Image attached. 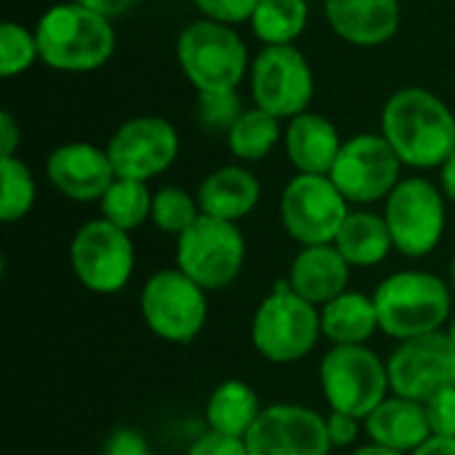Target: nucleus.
<instances>
[{
    "label": "nucleus",
    "instance_id": "f257e3e1",
    "mask_svg": "<svg viewBox=\"0 0 455 455\" xmlns=\"http://www.w3.org/2000/svg\"><path fill=\"white\" fill-rule=\"evenodd\" d=\"M381 136L405 168L432 171L455 152V115L437 93L405 85L381 109Z\"/></svg>",
    "mask_w": 455,
    "mask_h": 455
},
{
    "label": "nucleus",
    "instance_id": "f03ea898",
    "mask_svg": "<svg viewBox=\"0 0 455 455\" xmlns=\"http://www.w3.org/2000/svg\"><path fill=\"white\" fill-rule=\"evenodd\" d=\"M32 29L37 37L40 61L56 72H96L109 64L117 48L112 21L75 0L45 8Z\"/></svg>",
    "mask_w": 455,
    "mask_h": 455
},
{
    "label": "nucleus",
    "instance_id": "7ed1b4c3",
    "mask_svg": "<svg viewBox=\"0 0 455 455\" xmlns=\"http://www.w3.org/2000/svg\"><path fill=\"white\" fill-rule=\"evenodd\" d=\"M379 328L395 341H411L443 328L453 317L451 283L427 269H400L373 291Z\"/></svg>",
    "mask_w": 455,
    "mask_h": 455
},
{
    "label": "nucleus",
    "instance_id": "20e7f679",
    "mask_svg": "<svg viewBox=\"0 0 455 455\" xmlns=\"http://www.w3.org/2000/svg\"><path fill=\"white\" fill-rule=\"evenodd\" d=\"M176 61L197 93L237 91L251 72V53L240 32L213 19L189 21L176 37Z\"/></svg>",
    "mask_w": 455,
    "mask_h": 455
},
{
    "label": "nucleus",
    "instance_id": "39448f33",
    "mask_svg": "<svg viewBox=\"0 0 455 455\" xmlns=\"http://www.w3.org/2000/svg\"><path fill=\"white\" fill-rule=\"evenodd\" d=\"M320 339V309L293 293L288 280L275 283L251 320L253 349L272 365H293L309 357Z\"/></svg>",
    "mask_w": 455,
    "mask_h": 455
},
{
    "label": "nucleus",
    "instance_id": "423d86ee",
    "mask_svg": "<svg viewBox=\"0 0 455 455\" xmlns=\"http://www.w3.org/2000/svg\"><path fill=\"white\" fill-rule=\"evenodd\" d=\"M323 397L331 411L365 421L389 395V371L368 344L331 347L317 371Z\"/></svg>",
    "mask_w": 455,
    "mask_h": 455
},
{
    "label": "nucleus",
    "instance_id": "0eeeda50",
    "mask_svg": "<svg viewBox=\"0 0 455 455\" xmlns=\"http://www.w3.org/2000/svg\"><path fill=\"white\" fill-rule=\"evenodd\" d=\"M139 312L152 336L165 344H192L208 323V291L179 267L157 269L139 293Z\"/></svg>",
    "mask_w": 455,
    "mask_h": 455
},
{
    "label": "nucleus",
    "instance_id": "6e6552de",
    "mask_svg": "<svg viewBox=\"0 0 455 455\" xmlns=\"http://www.w3.org/2000/svg\"><path fill=\"white\" fill-rule=\"evenodd\" d=\"M384 221L400 256L424 259L435 253L445 237L448 200L440 184L424 176H403L384 200Z\"/></svg>",
    "mask_w": 455,
    "mask_h": 455
},
{
    "label": "nucleus",
    "instance_id": "1a4fd4ad",
    "mask_svg": "<svg viewBox=\"0 0 455 455\" xmlns=\"http://www.w3.org/2000/svg\"><path fill=\"white\" fill-rule=\"evenodd\" d=\"M248 259V243L235 221L200 216L176 237V267L208 293L229 288Z\"/></svg>",
    "mask_w": 455,
    "mask_h": 455
},
{
    "label": "nucleus",
    "instance_id": "9d476101",
    "mask_svg": "<svg viewBox=\"0 0 455 455\" xmlns=\"http://www.w3.org/2000/svg\"><path fill=\"white\" fill-rule=\"evenodd\" d=\"M69 267L77 283L99 296L120 293L136 269V248L131 232L109 224L107 219H91L72 235Z\"/></svg>",
    "mask_w": 455,
    "mask_h": 455
},
{
    "label": "nucleus",
    "instance_id": "9b49d317",
    "mask_svg": "<svg viewBox=\"0 0 455 455\" xmlns=\"http://www.w3.org/2000/svg\"><path fill=\"white\" fill-rule=\"evenodd\" d=\"M253 107L283 123L307 112L315 99V72L299 45H261L248 72Z\"/></svg>",
    "mask_w": 455,
    "mask_h": 455
},
{
    "label": "nucleus",
    "instance_id": "f8f14e48",
    "mask_svg": "<svg viewBox=\"0 0 455 455\" xmlns=\"http://www.w3.org/2000/svg\"><path fill=\"white\" fill-rule=\"evenodd\" d=\"M347 197L336 189L331 176L296 173L280 195L283 229L299 248L331 245L349 216Z\"/></svg>",
    "mask_w": 455,
    "mask_h": 455
},
{
    "label": "nucleus",
    "instance_id": "ddd939ff",
    "mask_svg": "<svg viewBox=\"0 0 455 455\" xmlns=\"http://www.w3.org/2000/svg\"><path fill=\"white\" fill-rule=\"evenodd\" d=\"M403 163L381 133H357L344 139V147L331 168V181L349 205L384 203L403 181Z\"/></svg>",
    "mask_w": 455,
    "mask_h": 455
},
{
    "label": "nucleus",
    "instance_id": "4468645a",
    "mask_svg": "<svg viewBox=\"0 0 455 455\" xmlns=\"http://www.w3.org/2000/svg\"><path fill=\"white\" fill-rule=\"evenodd\" d=\"M181 152L176 125L160 115H139L115 128L107 141V155L120 179L152 181L163 176Z\"/></svg>",
    "mask_w": 455,
    "mask_h": 455
},
{
    "label": "nucleus",
    "instance_id": "2eb2a0df",
    "mask_svg": "<svg viewBox=\"0 0 455 455\" xmlns=\"http://www.w3.org/2000/svg\"><path fill=\"white\" fill-rule=\"evenodd\" d=\"M248 455H331L325 416L296 403L267 405L245 435Z\"/></svg>",
    "mask_w": 455,
    "mask_h": 455
},
{
    "label": "nucleus",
    "instance_id": "dca6fc26",
    "mask_svg": "<svg viewBox=\"0 0 455 455\" xmlns=\"http://www.w3.org/2000/svg\"><path fill=\"white\" fill-rule=\"evenodd\" d=\"M453 365L455 349L445 331L411 341H397L395 352L387 357L389 389L392 395L427 403L435 392L451 384Z\"/></svg>",
    "mask_w": 455,
    "mask_h": 455
},
{
    "label": "nucleus",
    "instance_id": "f3484780",
    "mask_svg": "<svg viewBox=\"0 0 455 455\" xmlns=\"http://www.w3.org/2000/svg\"><path fill=\"white\" fill-rule=\"evenodd\" d=\"M48 184L72 203H99L117 179L107 147L91 141H67L45 157Z\"/></svg>",
    "mask_w": 455,
    "mask_h": 455
},
{
    "label": "nucleus",
    "instance_id": "a211bd4d",
    "mask_svg": "<svg viewBox=\"0 0 455 455\" xmlns=\"http://www.w3.org/2000/svg\"><path fill=\"white\" fill-rule=\"evenodd\" d=\"M323 8L336 37L355 48L389 43L403 21L400 0H323Z\"/></svg>",
    "mask_w": 455,
    "mask_h": 455
},
{
    "label": "nucleus",
    "instance_id": "6ab92c4d",
    "mask_svg": "<svg viewBox=\"0 0 455 455\" xmlns=\"http://www.w3.org/2000/svg\"><path fill=\"white\" fill-rule=\"evenodd\" d=\"M349 261L339 253V248L331 245H307L299 248L288 267V285L293 293H299L304 301L315 304L317 309L349 291Z\"/></svg>",
    "mask_w": 455,
    "mask_h": 455
},
{
    "label": "nucleus",
    "instance_id": "aec40b11",
    "mask_svg": "<svg viewBox=\"0 0 455 455\" xmlns=\"http://www.w3.org/2000/svg\"><path fill=\"white\" fill-rule=\"evenodd\" d=\"M283 147L296 173L328 176L344 147V139L331 117L307 109L285 123Z\"/></svg>",
    "mask_w": 455,
    "mask_h": 455
},
{
    "label": "nucleus",
    "instance_id": "412c9836",
    "mask_svg": "<svg viewBox=\"0 0 455 455\" xmlns=\"http://www.w3.org/2000/svg\"><path fill=\"white\" fill-rule=\"evenodd\" d=\"M195 195L205 216L237 224L245 216H251L256 205L261 203V181L248 165L229 163V165L211 171L200 181Z\"/></svg>",
    "mask_w": 455,
    "mask_h": 455
},
{
    "label": "nucleus",
    "instance_id": "4be33fe9",
    "mask_svg": "<svg viewBox=\"0 0 455 455\" xmlns=\"http://www.w3.org/2000/svg\"><path fill=\"white\" fill-rule=\"evenodd\" d=\"M363 429L368 435V443H376V445H384L405 455L419 451L432 437L424 403H416L400 395H389L363 421Z\"/></svg>",
    "mask_w": 455,
    "mask_h": 455
},
{
    "label": "nucleus",
    "instance_id": "5701e85b",
    "mask_svg": "<svg viewBox=\"0 0 455 455\" xmlns=\"http://www.w3.org/2000/svg\"><path fill=\"white\" fill-rule=\"evenodd\" d=\"M320 325L323 339H328L333 347H360L368 344L371 336L379 328V312L373 293L360 291H344L325 307H320Z\"/></svg>",
    "mask_w": 455,
    "mask_h": 455
},
{
    "label": "nucleus",
    "instance_id": "b1692460",
    "mask_svg": "<svg viewBox=\"0 0 455 455\" xmlns=\"http://www.w3.org/2000/svg\"><path fill=\"white\" fill-rule=\"evenodd\" d=\"M333 245L349 261L352 269H373V267L384 264L389 259V253L395 251L384 213H376L368 208L349 211Z\"/></svg>",
    "mask_w": 455,
    "mask_h": 455
},
{
    "label": "nucleus",
    "instance_id": "393cba45",
    "mask_svg": "<svg viewBox=\"0 0 455 455\" xmlns=\"http://www.w3.org/2000/svg\"><path fill=\"white\" fill-rule=\"evenodd\" d=\"M261 411L264 405L256 389L240 379H229L221 381L205 400V429L235 440H245Z\"/></svg>",
    "mask_w": 455,
    "mask_h": 455
},
{
    "label": "nucleus",
    "instance_id": "a878e982",
    "mask_svg": "<svg viewBox=\"0 0 455 455\" xmlns=\"http://www.w3.org/2000/svg\"><path fill=\"white\" fill-rule=\"evenodd\" d=\"M285 125L280 117L269 115L261 107H245V112L237 117V123L229 128L227 147L232 152V157L243 165L251 163H261L264 157H269L275 152V147L283 141Z\"/></svg>",
    "mask_w": 455,
    "mask_h": 455
},
{
    "label": "nucleus",
    "instance_id": "bb28decb",
    "mask_svg": "<svg viewBox=\"0 0 455 455\" xmlns=\"http://www.w3.org/2000/svg\"><path fill=\"white\" fill-rule=\"evenodd\" d=\"M248 24L261 45H296L309 24V0H259Z\"/></svg>",
    "mask_w": 455,
    "mask_h": 455
},
{
    "label": "nucleus",
    "instance_id": "cd10ccee",
    "mask_svg": "<svg viewBox=\"0 0 455 455\" xmlns=\"http://www.w3.org/2000/svg\"><path fill=\"white\" fill-rule=\"evenodd\" d=\"M152 195L155 192H149L147 181L117 176L104 192V197L99 200L101 219H107L109 224L125 232H133L152 219Z\"/></svg>",
    "mask_w": 455,
    "mask_h": 455
},
{
    "label": "nucleus",
    "instance_id": "c85d7f7f",
    "mask_svg": "<svg viewBox=\"0 0 455 455\" xmlns=\"http://www.w3.org/2000/svg\"><path fill=\"white\" fill-rule=\"evenodd\" d=\"M37 200V184L21 157H0V219L21 221Z\"/></svg>",
    "mask_w": 455,
    "mask_h": 455
},
{
    "label": "nucleus",
    "instance_id": "c756f323",
    "mask_svg": "<svg viewBox=\"0 0 455 455\" xmlns=\"http://www.w3.org/2000/svg\"><path fill=\"white\" fill-rule=\"evenodd\" d=\"M203 216L197 195L187 192L184 187H160L152 195V224L163 235L181 237L197 219Z\"/></svg>",
    "mask_w": 455,
    "mask_h": 455
},
{
    "label": "nucleus",
    "instance_id": "7c9ffc66",
    "mask_svg": "<svg viewBox=\"0 0 455 455\" xmlns=\"http://www.w3.org/2000/svg\"><path fill=\"white\" fill-rule=\"evenodd\" d=\"M40 61V48L35 29L19 21L0 24V75L5 80L29 72Z\"/></svg>",
    "mask_w": 455,
    "mask_h": 455
},
{
    "label": "nucleus",
    "instance_id": "2f4dec72",
    "mask_svg": "<svg viewBox=\"0 0 455 455\" xmlns=\"http://www.w3.org/2000/svg\"><path fill=\"white\" fill-rule=\"evenodd\" d=\"M245 112L237 91H213L197 93V120L208 133H229L237 117Z\"/></svg>",
    "mask_w": 455,
    "mask_h": 455
},
{
    "label": "nucleus",
    "instance_id": "473e14b6",
    "mask_svg": "<svg viewBox=\"0 0 455 455\" xmlns=\"http://www.w3.org/2000/svg\"><path fill=\"white\" fill-rule=\"evenodd\" d=\"M427 419L432 437H453L455 440V387L448 384L440 392H435L427 403Z\"/></svg>",
    "mask_w": 455,
    "mask_h": 455
},
{
    "label": "nucleus",
    "instance_id": "72a5a7b5",
    "mask_svg": "<svg viewBox=\"0 0 455 455\" xmlns=\"http://www.w3.org/2000/svg\"><path fill=\"white\" fill-rule=\"evenodd\" d=\"M203 19H213L229 27L251 21L259 0H192Z\"/></svg>",
    "mask_w": 455,
    "mask_h": 455
},
{
    "label": "nucleus",
    "instance_id": "f704fd0d",
    "mask_svg": "<svg viewBox=\"0 0 455 455\" xmlns=\"http://www.w3.org/2000/svg\"><path fill=\"white\" fill-rule=\"evenodd\" d=\"M101 455H152V445L144 432L133 427H117L107 435Z\"/></svg>",
    "mask_w": 455,
    "mask_h": 455
},
{
    "label": "nucleus",
    "instance_id": "c9c22d12",
    "mask_svg": "<svg viewBox=\"0 0 455 455\" xmlns=\"http://www.w3.org/2000/svg\"><path fill=\"white\" fill-rule=\"evenodd\" d=\"M187 455H248V448H245V440H235V437L205 429L189 443Z\"/></svg>",
    "mask_w": 455,
    "mask_h": 455
},
{
    "label": "nucleus",
    "instance_id": "e433bc0d",
    "mask_svg": "<svg viewBox=\"0 0 455 455\" xmlns=\"http://www.w3.org/2000/svg\"><path fill=\"white\" fill-rule=\"evenodd\" d=\"M325 427H328V437H331V445L333 448H349V445L357 443L360 429H363V421L357 416L331 411L325 416Z\"/></svg>",
    "mask_w": 455,
    "mask_h": 455
},
{
    "label": "nucleus",
    "instance_id": "4c0bfd02",
    "mask_svg": "<svg viewBox=\"0 0 455 455\" xmlns=\"http://www.w3.org/2000/svg\"><path fill=\"white\" fill-rule=\"evenodd\" d=\"M19 147H21V125L5 109L0 115V152H3V157H16Z\"/></svg>",
    "mask_w": 455,
    "mask_h": 455
},
{
    "label": "nucleus",
    "instance_id": "58836bf2",
    "mask_svg": "<svg viewBox=\"0 0 455 455\" xmlns=\"http://www.w3.org/2000/svg\"><path fill=\"white\" fill-rule=\"evenodd\" d=\"M75 3L91 8L93 13H99V16H104V19H109V21L125 16V13L136 5V0H75Z\"/></svg>",
    "mask_w": 455,
    "mask_h": 455
},
{
    "label": "nucleus",
    "instance_id": "ea45409f",
    "mask_svg": "<svg viewBox=\"0 0 455 455\" xmlns=\"http://www.w3.org/2000/svg\"><path fill=\"white\" fill-rule=\"evenodd\" d=\"M437 171H440V189H443L445 200L455 205V152Z\"/></svg>",
    "mask_w": 455,
    "mask_h": 455
},
{
    "label": "nucleus",
    "instance_id": "a19ab883",
    "mask_svg": "<svg viewBox=\"0 0 455 455\" xmlns=\"http://www.w3.org/2000/svg\"><path fill=\"white\" fill-rule=\"evenodd\" d=\"M411 455H455V440L453 437H429Z\"/></svg>",
    "mask_w": 455,
    "mask_h": 455
},
{
    "label": "nucleus",
    "instance_id": "79ce46f5",
    "mask_svg": "<svg viewBox=\"0 0 455 455\" xmlns=\"http://www.w3.org/2000/svg\"><path fill=\"white\" fill-rule=\"evenodd\" d=\"M352 455H405V453H397V451H392V448H384V445H376V443H365V445H360V448H355Z\"/></svg>",
    "mask_w": 455,
    "mask_h": 455
},
{
    "label": "nucleus",
    "instance_id": "37998d69",
    "mask_svg": "<svg viewBox=\"0 0 455 455\" xmlns=\"http://www.w3.org/2000/svg\"><path fill=\"white\" fill-rule=\"evenodd\" d=\"M448 339H451V344H453V349H455V312H453V317H451V323H448Z\"/></svg>",
    "mask_w": 455,
    "mask_h": 455
},
{
    "label": "nucleus",
    "instance_id": "c03bdc74",
    "mask_svg": "<svg viewBox=\"0 0 455 455\" xmlns=\"http://www.w3.org/2000/svg\"><path fill=\"white\" fill-rule=\"evenodd\" d=\"M448 283H451V291H453V296H455V253H453V261H451V272H448Z\"/></svg>",
    "mask_w": 455,
    "mask_h": 455
},
{
    "label": "nucleus",
    "instance_id": "a18cd8bd",
    "mask_svg": "<svg viewBox=\"0 0 455 455\" xmlns=\"http://www.w3.org/2000/svg\"><path fill=\"white\" fill-rule=\"evenodd\" d=\"M451 384L455 387V365H453V373H451Z\"/></svg>",
    "mask_w": 455,
    "mask_h": 455
}]
</instances>
